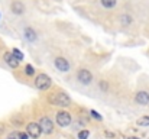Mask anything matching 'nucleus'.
Returning a JSON list of instances; mask_svg holds the SVG:
<instances>
[{"instance_id":"obj_7","label":"nucleus","mask_w":149,"mask_h":139,"mask_svg":"<svg viewBox=\"0 0 149 139\" xmlns=\"http://www.w3.org/2000/svg\"><path fill=\"white\" fill-rule=\"evenodd\" d=\"M39 125H41L44 133H48V135H49V133L54 132V123H52V120H51L49 117H47V116L41 117V119H39Z\"/></svg>"},{"instance_id":"obj_20","label":"nucleus","mask_w":149,"mask_h":139,"mask_svg":"<svg viewBox=\"0 0 149 139\" xmlns=\"http://www.w3.org/2000/svg\"><path fill=\"white\" fill-rule=\"evenodd\" d=\"M90 113H91V116H93L94 119H97V120H101V119H103V117H101V115H100V113H97L96 110H91Z\"/></svg>"},{"instance_id":"obj_19","label":"nucleus","mask_w":149,"mask_h":139,"mask_svg":"<svg viewBox=\"0 0 149 139\" xmlns=\"http://www.w3.org/2000/svg\"><path fill=\"white\" fill-rule=\"evenodd\" d=\"M19 139H29V133L28 132H17Z\"/></svg>"},{"instance_id":"obj_10","label":"nucleus","mask_w":149,"mask_h":139,"mask_svg":"<svg viewBox=\"0 0 149 139\" xmlns=\"http://www.w3.org/2000/svg\"><path fill=\"white\" fill-rule=\"evenodd\" d=\"M10 9H12V12H13L15 15H22V13L25 12V6H23V3H22V1H17V0L12 3Z\"/></svg>"},{"instance_id":"obj_21","label":"nucleus","mask_w":149,"mask_h":139,"mask_svg":"<svg viewBox=\"0 0 149 139\" xmlns=\"http://www.w3.org/2000/svg\"><path fill=\"white\" fill-rule=\"evenodd\" d=\"M6 139H19V136H17V133H15V132H13V133H10Z\"/></svg>"},{"instance_id":"obj_15","label":"nucleus","mask_w":149,"mask_h":139,"mask_svg":"<svg viewBox=\"0 0 149 139\" xmlns=\"http://www.w3.org/2000/svg\"><path fill=\"white\" fill-rule=\"evenodd\" d=\"M25 73H26L28 75H33V74H35V70H33V67H32L31 64H28V65L25 67Z\"/></svg>"},{"instance_id":"obj_9","label":"nucleus","mask_w":149,"mask_h":139,"mask_svg":"<svg viewBox=\"0 0 149 139\" xmlns=\"http://www.w3.org/2000/svg\"><path fill=\"white\" fill-rule=\"evenodd\" d=\"M135 101H136L138 104H142V106L149 104V93L148 92L136 93V96H135Z\"/></svg>"},{"instance_id":"obj_4","label":"nucleus","mask_w":149,"mask_h":139,"mask_svg":"<svg viewBox=\"0 0 149 139\" xmlns=\"http://www.w3.org/2000/svg\"><path fill=\"white\" fill-rule=\"evenodd\" d=\"M56 123L61 128H67L71 123V115L68 112H58L56 113Z\"/></svg>"},{"instance_id":"obj_3","label":"nucleus","mask_w":149,"mask_h":139,"mask_svg":"<svg viewBox=\"0 0 149 139\" xmlns=\"http://www.w3.org/2000/svg\"><path fill=\"white\" fill-rule=\"evenodd\" d=\"M77 80H78L81 84L88 86V84L93 81V75H91V73H90L88 70L81 68V70H78V73H77Z\"/></svg>"},{"instance_id":"obj_17","label":"nucleus","mask_w":149,"mask_h":139,"mask_svg":"<svg viewBox=\"0 0 149 139\" xmlns=\"http://www.w3.org/2000/svg\"><path fill=\"white\" fill-rule=\"evenodd\" d=\"M88 135H90L88 131H81V132H78V139H87Z\"/></svg>"},{"instance_id":"obj_14","label":"nucleus","mask_w":149,"mask_h":139,"mask_svg":"<svg viewBox=\"0 0 149 139\" xmlns=\"http://www.w3.org/2000/svg\"><path fill=\"white\" fill-rule=\"evenodd\" d=\"M119 19H120V22H122L125 26H126V25H129V23L132 22V17H130V16H127V15H122Z\"/></svg>"},{"instance_id":"obj_12","label":"nucleus","mask_w":149,"mask_h":139,"mask_svg":"<svg viewBox=\"0 0 149 139\" xmlns=\"http://www.w3.org/2000/svg\"><path fill=\"white\" fill-rule=\"evenodd\" d=\"M136 123H138L139 126H149V116H143V117L138 119Z\"/></svg>"},{"instance_id":"obj_5","label":"nucleus","mask_w":149,"mask_h":139,"mask_svg":"<svg viewBox=\"0 0 149 139\" xmlns=\"http://www.w3.org/2000/svg\"><path fill=\"white\" fill-rule=\"evenodd\" d=\"M26 132L29 133V136H32L33 139H38L41 136V133H42V128H41V125L39 123H29L28 126H26Z\"/></svg>"},{"instance_id":"obj_8","label":"nucleus","mask_w":149,"mask_h":139,"mask_svg":"<svg viewBox=\"0 0 149 139\" xmlns=\"http://www.w3.org/2000/svg\"><path fill=\"white\" fill-rule=\"evenodd\" d=\"M54 64H55V68L59 70V71H62V73L70 71V62L64 57H56L55 61H54Z\"/></svg>"},{"instance_id":"obj_16","label":"nucleus","mask_w":149,"mask_h":139,"mask_svg":"<svg viewBox=\"0 0 149 139\" xmlns=\"http://www.w3.org/2000/svg\"><path fill=\"white\" fill-rule=\"evenodd\" d=\"M12 52H13V54H15V57H16V58H19L20 61L23 59V54H22V52H20L17 48H13V51H12Z\"/></svg>"},{"instance_id":"obj_23","label":"nucleus","mask_w":149,"mask_h":139,"mask_svg":"<svg viewBox=\"0 0 149 139\" xmlns=\"http://www.w3.org/2000/svg\"><path fill=\"white\" fill-rule=\"evenodd\" d=\"M3 132H4V125H3V126H0V135H1Z\"/></svg>"},{"instance_id":"obj_2","label":"nucleus","mask_w":149,"mask_h":139,"mask_svg":"<svg viewBox=\"0 0 149 139\" xmlns=\"http://www.w3.org/2000/svg\"><path fill=\"white\" fill-rule=\"evenodd\" d=\"M51 84H52L51 78L47 74H44V73H41V74H38V75L35 77V87L39 89V90H47V89H49Z\"/></svg>"},{"instance_id":"obj_6","label":"nucleus","mask_w":149,"mask_h":139,"mask_svg":"<svg viewBox=\"0 0 149 139\" xmlns=\"http://www.w3.org/2000/svg\"><path fill=\"white\" fill-rule=\"evenodd\" d=\"M3 59H4V62H6L10 68H17V67H19V62H20V59L16 58L13 52H4V54H3Z\"/></svg>"},{"instance_id":"obj_13","label":"nucleus","mask_w":149,"mask_h":139,"mask_svg":"<svg viewBox=\"0 0 149 139\" xmlns=\"http://www.w3.org/2000/svg\"><path fill=\"white\" fill-rule=\"evenodd\" d=\"M101 4L107 9H111L116 6V0H101Z\"/></svg>"},{"instance_id":"obj_24","label":"nucleus","mask_w":149,"mask_h":139,"mask_svg":"<svg viewBox=\"0 0 149 139\" xmlns=\"http://www.w3.org/2000/svg\"><path fill=\"white\" fill-rule=\"evenodd\" d=\"M125 139H139V138H135V136H125Z\"/></svg>"},{"instance_id":"obj_22","label":"nucleus","mask_w":149,"mask_h":139,"mask_svg":"<svg viewBox=\"0 0 149 139\" xmlns=\"http://www.w3.org/2000/svg\"><path fill=\"white\" fill-rule=\"evenodd\" d=\"M104 135H106L107 138H114V133H113V132H107V131H106V132H104Z\"/></svg>"},{"instance_id":"obj_11","label":"nucleus","mask_w":149,"mask_h":139,"mask_svg":"<svg viewBox=\"0 0 149 139\" xmlns=\"http://www.w3.org/2000/svg\"><path fill=\"white\" fill-rule=\"evenodd\" d=\"M25 38L28 39V41H31V42H33V41H36V32L32 29V28H26L25 29Z\"/></svg>"},{"instance_id":"obj_18","label":"nucleus","mask_w":149,"mask_h":139,"mask_svg":"<svg viewBox=\"0 0 149 139\" xmlns=\"http://www.w3.org/2000/svg\"><path fill=\"white\" fill-rule=\"evenodd\" d=\"M100 89H101L103 92H107V89H109V84H107V81L101 80V81H100Z\"/></svg>"},{"instance_id":"obj_1","label":"nucleus","mask_w":149,"mask_h":139,"mask_svg":"<svg viewBox=\"0 0 149 139\" xmlns=\"http://www.w3.org/2000/svg\"><path fill=\"white\" fill-rule=\"evenodd\" d=\"M49 101L55 106H61V107H68L71 104V98L67 93L64 92H56L49 97Z\"/></svg>"}]
</instances>
